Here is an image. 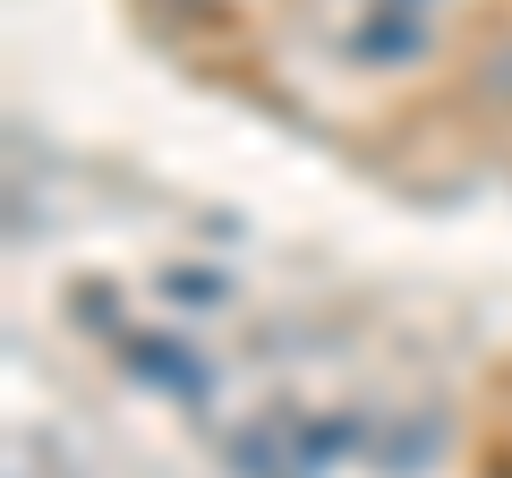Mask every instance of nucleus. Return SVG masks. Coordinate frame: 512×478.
<instances>
[{
  "mask_svg": "<svg viewBox=\"0 0 512 478\" xmlns=\"http://www.w3.org/2000/svg\"><path fill=\"white\" fill-rule=\"evenodd\" d=\"M180 291H188V299H222V282L205 274V265H188V274H180Z\"/></svg>",
  "mask_w": 512,
  "mask_h": 478,
  "instance_id": "2",
  "label": "nucleus"
},
{
  "mask_svg": "<svg viewBox=\"0 0 512 478\" xmlns=\"http://www.w3.org/2000/svg\"><path fill=\"white\" fill-rule=\"evenodd\" d=\"M120 368L146 376L154 393H180V402H205L214 393V368H205L180 333H120Z\"/></svg>",
  "mask_w": 512,
  "mask_h": 478,
  "instance_id": "1",
  "label": "nucleus"
}]
</instances>
